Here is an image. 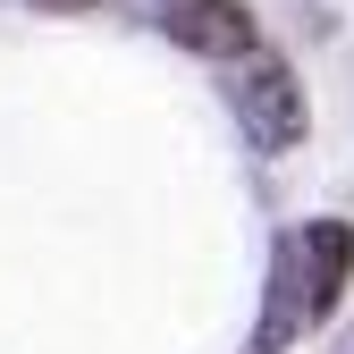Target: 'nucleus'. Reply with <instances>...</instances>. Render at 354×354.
<instances>
[{"label":"nucleus","mask_w":354,"mask_h":354,"mask_svg":"<svg viewBox=\"0 0 354 354\" xmlns=\"http://www.w3.org/2000/svg\"><path fill=\"white\" fill-rule=\"evenodd\" d=\"M160 26H169V42H186V51H203V59H253L261 51V17L245 9V0H160Z\"/></svg>","instance_id":"f03ea898"},{"label":"nucleus","mask_w":354,"mask_h":354,"mask_svg":"<svg viewBox=\"0 0 354 354\" xmlns=\"http://www.w3.org/2000/svg\"><path fill=\"white\" fill-rule=\"evenodd\" d=\"M337 354H354V329H346V346H337Z\"/></svg>","instance_id":"20e7f679"},{"label":"nucleus","mask_w":354,"mask_h":354,"mask_svg":"<svg viewBox=\"0 0 354 354\" xmlns=\"http://www.w3.org/2000/svg\"><path fill=\"white\" fill-rule=\"evenodd\" d=\"M228 102H236V127L261 152H295L304 127H313V102H304V84H295L287 59H245L236 84H228Z\"/></svg>","instance_id":"f257e3e1"},{"label":"nucleus","mask_w":354,"mask_h":354,"mask_svg":"<svg viewBox=\"0 0 354 354\" xmlns=\"http://www.w3.org/2000/svg\"><path fill=\"white\" fill-rule=\"evenodd\" d=\"M295 329H313V279H304V245H295V228H287V236L270 245V304H261L253 354L295 346Z\"/></svg>","instance_id":"7ed1b4c3"}]
</instances>
